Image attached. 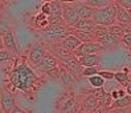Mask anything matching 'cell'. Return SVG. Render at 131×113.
Returning <instances> with one entry per match:
<instances>
[{
	"mask_svg": "<svg viewBox=\"0 0 131 113\" xmlns=\"http://www.w3.org/2000/svg\"><path fill=\"white\" fill-rule=\"evenodd\" d=\"M88 81H89V85H90L91 88H94V89H101V88H103L105 84H106L105 80L99 76V74H95V76H93V77H89Z\"/></svg>",
	"mask_w": 131,
	"mask_h": 113,
	"instance_id": "cell-25",
	"label": "cell"
},
{
	"mask_svg": "<svg viewBox=\"0 0 131 113\" xmlns=\"http://www.w3.org/2000/svg\"><path fill=\"white\" fill-rule=\"evenodd\" d=\"M95 41L101 44L105 51H113V49H117L119 45L122 44V43H121V39H118V37H115V36L110 35L109 32H107L106 35H103V36H101V37H98Z\"/></svg>",
	"mask_w": 131,
	"mask_h": 113,
	"instance_id": "cell-10",
	"label": "cell"
},
{
	"mask_svg": "<svg viewBox=\"0 0 131 113\" xmlns=\"http://www.w3.org/2000/svg\"><path fill=\"white\" fill-rule=\"evenodd\" d=\"M62 20H64V24L70 29H73L80 23V17L74 10L73 3L62 2Z\"/></svg>",
	"mask_w": 131,
	"mask_h": 113,
	"instance_id": "cell-4",
	"label": "cell"
},
{
	"mask_svg": "<svg viewBox=\"0 0 131 113\" xmlns=\"http://www.w3.org/2000/svg\"><path fill=\"white\" fill-rule=\"evenodd\" d=\"M60 80L65 87H73L74 82L77 81V79L73 76L72 73H69L68 71H65L64 68H61V73H60Z\"/></svg>",
	"mask_w": 131,
	"mask_h": 113,
	"instance_id": "cell-20",
	"label": "cell"
},
{
	"mask_svg": "<svg viewBox=\"0 0 131 113\" xmlns=\"http://www.w3.org/2000/svg\"><path fill=\"white\" fill-rule=\"evenodd\" d=\"M103 47L97 41H90V43H82L78 48H77L73 55L80 59L82 56H88V55H99L101 52H103Z\"/></svg>",
	"mask_w": 131,
	"mask_h": 113,
	"instance_id": "cell-5",
	"label": "cell"
},
{
	"mask_svg": "<svg viewBox=\"0 0 131 113\" xmlns=\"http://www.w3.org/2000/svg\"><path fill=\"white\" fill-rule=\"evenodd\" d=\"M128 13H130V16H131V11H128Z\"/></svg>",
	"mask_w": 131,
	"mask_h": 113,
	"instance_id": "cell-39",
	"label": "cell"
},
{
	"mask_svg": "<svg viewBox=\"0 0 131 113\" xmlns=\"http://www.w3.org/2000/svg\"><path fill=\"white\" fill-rule=\"evenodd\" d=\"M126 93H127V96H131V82H128L126 85Z\"/></svg>",
	"mask_w": 131,
	"mask_h": 113,
	"instance_id": "cell-35",
	"label": "cell"
},
{
	"mask_svg": "<svg viewBox=\"0 0 131 113\" xmlns=\"http://www.w3.org/2000/svg\"><path fill=\"white\" fill-rule=\"evenodd\" d=\"M115 3L122 8H125L126 11H131V0H117Z\"/></svg>",
	"mask_w": 131,
	"mask_h": 113,
	"instance_id": "cell-30",
	"label": "cell"
},
{
	"mask_svg": "<svg viewBox=\"0 0 131 113\" xmlns=\"http://www.w3.org/2000/svg\"><path fill=\"white\" fill-rule=\"evenodd\" d=\"M69 35H72L70 28H68L66 25H48L45 29L40 31V36L45 41H50V43H60Z\"/></svg>",
	"mask_w": 131,
	"mask_h": 113,
	"instance_id": "cell-3",
	"label": "cell"
},
{
	"mask_svg": "<svg viewBox=\"0 0 131 113\" xmlns=\"http://www.w3.org/2000/svg\"><path fill=\"white\" fill-rule=\"evenodd\" d=\"M114 80L117 81L119 85H127L128 82H131L128 68H125L123 71H119V72H115V74H114Z\"/></svg>",
	"mask_w": 131,
	"mask_h": 113,
	"instance_id": "cell-18",
	"label": "cell"
},
{
	"mask_svg": "<svg viewBox=\"0 0 131 113\" xmlns=\"http://www.w3.org/2000/svg\"><path fill=\"white\" fill-rule=\"evenodd\" d=\"M8 31H11L8 21H7V20H3V19H0V36L5 35Z\"/></svg>",
	"mask_w": 131,
	"mask_h": 113,
	"instance_id": "cell-29",
	"label": "cell"
},
{
	"mask_svg": "<svg viewBox=\"0 0 131 113\" xmlns=\"http://www.w3.org/2000/svg\"><path fill=\"white\" fill-rule=\"evenodd\" d=\"M98 107H99V102H98V100L95 99V96L93 93H91L90 96H88L86 100L83 101V109L88 113H93Z\"/></svg>",
	"mask_w": 131,
	"mask_h": 113,
	"instance_id": "cell-19",
	"label": "cell"
},
{
	"mask_svg": "<svg viewBox=\"0 0 131 113\" xmlns=\"http://www.w3.org/2000/svg\"><path fill=\"white\" fill-rule=\"evenodd\" d=\"M99 71H98V68L93 67V68H83V71H82V77H93L95 76V74H98Z\"/></svg>",
	"mask_w": 131,
	"mask_h": 113,
	"instance_id": "cell-27",
	"label": "cell"
},
{
	"mask_svg": "<svg viewBox=\"0 0 131 113\" xmlns=\"http://www.w3.org/2000/svg\"><path fill=\"white\" fill-rule=\"evenodd\" d=\"M117 3L113 2L110 5L105 7V8L101 10H94L93 12V20L95 23V25L98 27H105L109 28L110 25L115 24L117 23Z\"/></svg>",
	"mask_w": 131,
	"mask_h": 113,
	"instance_id": "cell-2",
	"label": "cell"
},
{
	"mask_svg": "<svg viewBox=\"0 0 131 113\" xmlns=\"http://www.w3.org/2000/svg\"><path fill=\"white\" fill-rule=\"evenodd\" d=\"M57 68H58V60L52 53H48L47 56L42 59V61L40 64L33 67V69L36 72H40V73H49L52 71L57 69Z\"/></svg>",
	"mask_w": 131,
	"mask_h": 113,
	"instance_id": "cell-9",
	"label": "cell"
},
{
	"mask_svg": "<svg viewBox=\"0 0 131 113\" xmlns=\"http://www.w3.org/2000/svg\"><path fill=\"white\" fill-rule=\"evenodd\" d=\"M16 107V97L8 89L0 90V108L4 113H11L13 108Z\"/></svg>",
	"mask_w": 131,
	"mask_h": 113,
	"instance_id": "cell-7",
	"label": "cell"
},
{
	"mask_svg": "<svg viewBox=\"0 0 131 113\" xmlns=\"http://www.w3.org/2000/svg\"><path fill=\"white\" fill-rule=\"evenodd\" d=\"M41 13H44L45 16H50V3L49 2H45L42 3V7H41Z\"/></svg>",
	"mask_w": 131,
	"mask_h": 113,
	"instance_id": "cell-31",
	"label": "cell"
},
{
	"mask_svg": "<svg viewBox=\"0 0 131 113\" xmlns=\"http://www.w3.org/2000/svg\"><path fill=\"white\" fill-rule=\"evenodd\" d=\"M4 49V43H3V36H0V51Z\"/></svg>",
	"mask_w": 131,
	"mask_h": 113,
	"instance_id": "cell-36",
	"label": "cell"
},
{
	"mask_svg": "<svg viewBox=\"0 0 131 113\" xmlns=\"http://www.w3.org/2000/svg\"><path fill=\"white\" fill-rule=\"evenodd\" d=\"M72 3H73V7H74L77 15H78L80 20L93 19V12H94V10L85 3V0H82V2H72Z\"/></svg>",
	"mask_w": 131,
	"mask_h": 113,
	"instance_id": "cell-11",
	"label": "cell"
},
{
	"mask_svg": "<svg viewBox=\"0 0 131 113\" xmlns=\"http://www.w3.org/2000/svg\"><path fill=\"white\" fill-rule=\"evenodd\" d=\"M3 5H4V3L0 2V13H2V11H3Z\"/></svg>",
	"mask_w": 131,
	"mask_h": 113,
	"instance_id": "cell-37",
	"label": "cell"
},
{
	"mask_svg": "<svg viewBox=\"0 0 131 113\" xmlns=\"http://www.w3.org/2000/svg\"><path fill=\"white\" fill-rule=\"evenodd\" d=\"M8 77L13 89L24 93L33 92L40 82V77L37 76L36 71L25 61L15 63L13 68L9 71Z\"/></svg>",
	"mask_w": 131,
	"mask_h": 113,
	"instance_id": "cell-1",
	"label": "cell"
},
{
	"mask_svg": "<svg viewBox=\"0 0 131 113\" xmlns=\"http://www.w3.org/2000/svg\"><path fill=\"white\" fill-rule=\"evenodd\" d=\"M16 60V55H13L12 52L3 49L0 51V65H4V64H8V63H13Z\"/></svg>",
	"mask_w": 131,
	"mask_h": 113,
	"instance_id": "cell-24",
	"label": "cell"
},
{
	"mask_svg": "<svg viewBox=\"0 0 131 113\" xmlns=\"http://www.w3.org/2000/svg\"><path fill=\"white\" fill-rule=\"evenodd\" d=\"M47 55H48V52L42 44H35L28 52V61L30 63V65L33 68V67L40 64Z\"/></svg>",
	"mask_w": 131,
	"mask_h": 113,
	"instance_id": "cell-8",
	"label": "cell"
},
{
	"mask_svg": "<svg viewBox=\"0 0 131 113\" xmlns=\"http://www.w3.org/2000/svg\"><path fill=\"white\" fill-rule=\"evenodd\" d=\"M11 113H27V112H25L24 109H21L20 107H17V105H16V107L13 108V110H12Z\"/></svg>",
	"mask_w": 131,
	"mask_h": 113,
	"instance_id": "cell-34",
	"label": "cell"
},
{
	"mask_svg": "<svg viewBox=\"0 0 131 113\" xmlns=\"http://www.w3.org/2000/svg\"><path fill=\"white\" fill-rule=\"evenodd\" d=\"M117 7H118V10H117V23L131 27V16H130L128 11H126L125 8L119 7L118 4H117Z\"/></svg>",
	"mask_w": 131,
	"mask_h": 113,
	"instance_id": "cell-17",
	"label": "cell"
},
{
	"mask_svg": "<svg viewBox=\"0 0 131 113\" xmlns=\"http://www.w3.org/2000/svg\"><path fill=\"white\" fill-rule=\"evenodd\" d=\"M121 43L125 44L126 47L131 48V32H128V33H126L125 36H123L122 39H121Z\"/></svg>",
	"mask_w": 131,
	"mask_h": 113,
	"instance_id": "cell-32",
	"label": "cell"
},
{
	"mask_svg": "<svg viewBox=\"0 0 131 113\" xmlns=\"http://www.w3.org/2000/svg\"><path fill=\"white\" fill-rule=\"evenodd\" d=\"M3 43H4V49L12 52L13 55L17 56V44H16V39H15V35L11 31H8L5 35H3Z\"/></svg>",
	"mask_w": 131,
	"mask_h": 113,
	"instance_id": "cell-12",
	"label": "cell"
},
{
	"mask_svg": "<svg viewBox=\"0 0 131 113\" xmlns=\"http://www.w3.org/2000/svg\"><path fill=\"white\" fill-rule=\"evenodd\" d=\"M89 7H91L93 10H101V8H105V7L110 5L113 2L111 0H85Z\"/></svg>",
	"mask_w": 131,
	"mask_h": 113,
	"instance_id": "cell-22",
	"label": "cell"
},
{
	"mask_svg": "<svg viewBox=\"0 0 131 113\" xmlns=\"http://www.w3.org/2000/svg\"><path fill=\"white\" fill-rule=\"evenodd\" d=\"M60 44H61V47H62L64 49H66L68 52L73 53V52L78 48L82 43H81V40L78 39V37H75L74 35H69L66 39H64L62 41H60Z\"/></svg>",
	"mask_w": 131,
	"mask_h": 113,
	"instance_id": "cell-13",
	"label": "cell"
},
{
	"mask_svg": "<svg viewBox=\"0 0 131 113\" xmlns=\"http://www.w3.org/2000/svg\"><path fill=\"white\" fill-rule=\"evenodd\" d=\"M73 29H75V31H78V32H82V33L93 35L95 32V29H97V25H95V23L91 19H89V20H80V23Z\"/></svg>",
	"mask_w": 131,
	"mask_h": 113,
	"instance_id": "cell-14",
	"label": "cell"
},
{
	"mask_svg": "<svg viewBox=\"0 0 131 113\" xmlns=\"http://www.w3.org/2000/svg\"><path fill=\"white\" fill-rule=\"evenodd\" d=\"M110 95H111V99H113V101H117V100L123 99V97H126V96H127V93H126V89H122V88H121V89L111 90Z\"/></svg>",
	"mask_w": 131,
	"mask_h": 113,
	"instance_id": "cell-26",
	"label": "cell"
},
{
	"mask_svg": "<svg viewBox=\"0 0 131 113\" xmlns=\"http://www.w3.org/2000/svg\"><path fill=\"white\" fill-rule=\"evenodd\" d=\"M80 64L83 68H98L99 63H101V56L99 55H88V56H82L78 59Z\"/></svg>",
	"mask_w": 131,
	"mask_h": 113,
	"instance_id": "cell-16",
	"label": "cell"
},
{
	"mask_svg": "<svg viewBox=\"0 0 131 113\" xmlns=\"http://www.w3.org/2000/svg\"><path fill=\"white\" fill-rule=\"evenodd\" d=\"M127 108H131V96H126L123 99L113 101L110 107V109H127Z\"/></svg>",
	"mask_w": 131,
	"mask_h": 113,
	"instance_id": "cell-21",
	"label": "cell"
},
{
	"mask_svg": "<svg viewBox=\"0 0 131 113\" xmlns=\"http://www.w3.org/2000/svg\"><path fill=\"white\" fill-rule=\"evenodd\" d=\"M49 3H50V16L62 17V2H49Z\"/></svg>",
	"mask_w": 131,
	"mask_h": 113,
	"instance_id": "cell-23",
	"label": "cell"
},
{
	"mask_svg": "<svg viewBox=\"0 0 131 113\" xmlns=\"http://www.w3.org/2000/svg\"><path fill=\"white\" fill-rule=\"evenodd\" d=\"M115 113H131V108H127V109H113Z\"/></svg>",
	"mask_w": 131,
	"mask_h": 113,
	"instance_id": "cell-33",
	"label": "cell"
},
{
	"mask_svg": "<svg viewBox=\"0 0 131 113\" xmlns=\"http://www.w3.org/2000/svg\"><path fill=\"white\" fill-rule=\"evenodd\" d=\"M58 63H61L64 69L68 71L69 73H72L75 79L78 76H82L83 67L80 64L78 59H77L74 55H70V56H68L65 59H61V60H58Z\"/></svg>",
	"mask_w": 131,
	"mask_h": 113,
	"instance_id": "cell-6",
	"label": "cell"
},
{
	"mask_svg": "<svg viewBox=\"0 0 131 113\" xmlns=\"http://www.w3.org/2000/svg\"><path fill=\"white\" fill-rule=\"evenodd\" d=\"M107 31H109L110 35L118 37V39H122V37L125 36L126 33L131 32V27L119 24V23H115V24H113V25H110L109 28H107Z\"/></svg>",
	"mask_w": 131,
	"mask_h": 113,
	"instance_id": "cell-15",
	"label": "cell"
},
{
	"mask_svg": "<svg viewBox=\"0 0 131 113\" xmlns=\"http://www.w3.org/2000/svg\"><path fill=\"white\" fill-rule=\"evenodd\" d=\"M0 113H4V112H3V109H2V108H0Z\"/></svg>",
	"mask_w": 131,
	"mask_h": 113,
	"instance_id": "cell-38",
	"label": "cell"
},
{
	"mask_svg": "<svg viewBox=\"0 0 131 113\" xmlns=\"http://www.w3.org/2000/svg\"><path fill=\"white\" fill-rule=\"evenodd\" d=\"M99 76H101L105 81H111V80H114V74H115V72H110V71H99Z\"/></svg>",
	"mask_w": 131,
	"mask_h": 113,
	"instance_id": "cell-28",
	"label": "cell"
}]
</instances>
